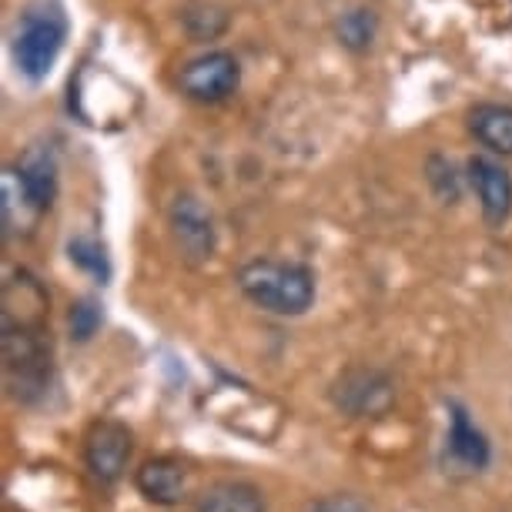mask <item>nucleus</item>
I'll list each match as a JSON object with an SVG mask.
<instances>
[{
    "instance_id": "1",
    "label": "nucleus",
    "mask_w": 512,
    "mask_h": 512,
    "mask_svg": "<svg viewBox=\"0 0 512 512\" xmlns=\"http://www.w3.org/2000/svg\"><path fill=\"white\" fill-rule=\"evenodd\" d=\"M238 288L251 305L268 315L295 318L305 315L315 302V275L312 268L295 262H272L255 258L238 272Z\"/></svg>"
},
{
    "instance_id": "2",
    "label": "nucleus",
    "mask_w": 512,
    "mask_h": 512,
    "mask_svg": "<svg viewBox=\"0 0 512 512\" xmlns=\"http://www.w3.org/2000/svg\"><path fill=\"white\" fill-rule=\"evenodd\" d=\"M67 37V24L57 11H31L24 17L21 31L14 37V61L31 81L51 74Z\"/></svg>"
},
{
    "instance_id": "3",
    "label": "nucleus",
    "mask_w": 512,
    "mask_h": 512,
    "mask_svg": "<svg viewBox=\"0 0 512 512\" xmlns=\"http://www.w3.org/2000/svg\"><path fill=\"white\" fill-rule=\"evenodd\" d=\"M492 462V446L486 432L472 422L469 409L462 402H449V432L442 449V472L452 479L482 476Z\"/></svg>"
},
{
    "instance_id": "4",
    "label": "nucleus",
    "mask_w": 512,
    "mask_h": 512,
    "mask_svg": "<svg viewBox=\"0 0 512 512\" xmlns=\"http://www.w3.org/2000/svg\"><path fill=\"white\" fill-rule=\"evenodd\" d=\"M131 452H134V436L128 425L114 419L94 422L88 439H84V466H88V476L98 486H114L124 476V469H128Z\"/></svg>"
},
{
    "instance_id": "5",
    "label": "nucleus",
    "mask_w": 512,
    "mask_h": 512,
    "mask_svg": "<svg viewBox=\"0 0 512 512\" xmlns=\"http://www.w3.org/2000/svg\"><path fill=\"white\" fill-rule=\"evenodd\" d=\"M238 88V61L225 51L195 57L181 71V91L195 101H221Z\"/></svg>"
},
{
    "instance_id": "6",
    "label": "nucleus",
    "mask_w": 512,
    "mask_h": 512,
    "mask_svg": "<svg viewBox=\"0 0 512 512\" xmlns=\"http://www.w3.org/2000/svg\"><path fill=\"white\" fill-rule=\"evenodd\" d=\"M134 489H138L144 502H151V506L171 509L188 496V469L171 456L144 459L141 469L134 472Z\"/></svg>"
},
{
    "instance_id": "7",
    "label": "nucleus",
    "mask_w": 512,
    "mask_h": 512,
    "mask_svg": "<svg viewBox=\"0 0 512 512\" xmlns=\"http://www.w3.org/2000/svg\"><path fill=\"white\" fill-rule=\"evenodd\" d=\"M469 178L472 188L482 201V215L489 225H502L512 211V178L502 164L489 158H472L469 161Z\"/></svg>"
},
{
    "instance_id": "8",
    "label": "nucleus",
    "mask_w": 512,
    "mask_h": 512,
    "mask_svg": "<svg viewBox=\"0 0 512 512\" xmlns=\"http://www.w3.org/2000/svg\"><path fill=\"white\" fill-rule=\"evenodd\" d=\"M392 402V385L379 372H349L335 385V405L349 415H375Z\"/></svg>"
},
{
    "instance_id": "9",
    "label": "nucleus",
    "mask_w": 512,
    "mask_h": 512,
    "mask_svg": "<svg viewBox=\"0 0 512 512\" xmlns=\"http://www.w3.org/2000/svg\"><path fill=\"white\" fill-rule=\"evenodd\" d=\"M195 512H268V499L255 482L221 479L201 492Z\"/></svg>"
},
{
    "instance_id": "10",
    "label": "nucleus",
    "mask_w": 512,
    "mask_h": 512,
    "mask_svg": "<svg viewBox=\"0 0 512 512\" xmlns=\"http://www.w3.org/2000/svg\"><path fill=\"white\" fill-rule=\"evenodd\" d=\"M171 225H175V238L181 251L191 258V262H201V258H211V248H215V235H211V221L201 211L195 201L185 198L175 205V215H171Z\"/></svg>"
},
{
    "instance_id": "11",
    "label": "nucleus",
    "mask_w": 512,
    "mask_h": 512,
    "mask_svg": "<svg viewBox=\"0 0 512 512\" xmlns=\"http://www.w3.org/2000/svg\"><path fill=\"white\" fill-rule=\"evenodd\" d=\"M469 128L492 154H512V108L509 104H479L469 114Z\"/></svg>"
},
{
    "instance_id": "12",
    "label": "nucleus",
    "mask_w": 512,
    "mask_h": 512,
    "mask_svg": "<svg viewBox=\"0 0 512 512\" xmlns=\"http://www.w3.org/2000/svg\"><path fill=\"white\" fill-rule=\"evenodd\" d=\"M54 158L47 151H31L24 158L21 164V181H24V188H27V195H31V201L41 211L51 208V201H54V188H57V175H54Z\"/></svg>"
},
{
    "instance_id": "13",
    "label": "nucleus",
    "mask_w": 512,
    "mask_h": 512,
    "mask_svg": "<svg viewBox=\"0 0 512 512\" xmlns=\"http://www.w3.org/2000/svg\"><path fill=\"white\" fill-rule=\"evenodd\" d=\"M71 262L77 268H84V272H91L98 282L104 285L108 282V275H111V265H108V255H104V248L98 245V241H91V238H77L71 241Z\"/></svg>"
},
{
    "instance_id": "14",
    "label": "nucleus",
    "mask_w": 512,
    "mask_h": 512,
    "mask_svg": "<svg viewBox=\"0 0 512 512\" xmlns=\"http://www.w3.org/2000/svg\"><path fill=\"white\" fill-rule=\"evenodd\" d=\"M338 34H342L345 44L365 47V44L372 41V17L365 14V11H352L342 24H338Z\"/></svg>"
},
{
    "instance_id": "15",
    "label": "nucleus",
    "mask_w": 512,
    "mask_h": 512,
    "mask_svg": "<svg viewBox=\"0 0 512 512\" xmlns=\"http://www.w3.org/2000/svg\"><path fill=\"white\" fill-rule=\"evenodd\" d=\"M101 325V312H98V305L94 302H81V305H74V312H71V332L77 342H88V338L94 335V328Z\"/></svg>"
},
{
    "instance_id": "16",
    "label": "nucleus",
    "mask_w": 512,
    "mask_h": 512,
    "mask_svg": "<svg viewBox=\"0 0 512 512\" xmlns=\"http://www.w3.org/2000/svg\"><path fill=\"white\" fill-rule=\"evenodd\" d=\"M308 512H372L359 496H349V492H335V496H325L308 506Z\"/></svg>"
}]
</instances>
